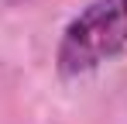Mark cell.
<instances>
[{"label": "cell", "instance_id": "cell-1", "mask_svg": "<svg viewBox=\"0 0 127 124\" xmlns=\"http://www.w3.org/2000/svg\"><path fill=\"white\" fill-rule=\"evenodd\" d=\"M127 52V0H89L62 28L55 45V72L79 79Z\"/></svg>", "mask_w": 127, "mask_h": 124}]
</instances>
